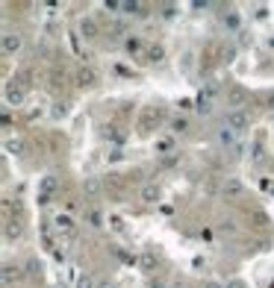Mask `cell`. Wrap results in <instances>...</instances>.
Listing matches in <instances>:
<instances>
[{
    "label": "cell",
    "instance_id": "6da1fadb",
    "mask_svg": "<svg viewBox=\"0 0 274 288\" xmlns=\"http://www.w3.org/2000/svg\"><path fill=\"white\" fill-rule=\"evenodd\" d=\"M248 103V88L242 83H230L227 85V106L230 109H242Z\"/></svg>",
    "mask_w": 274,
    "mask_h": 288
},
{
    "label": "cell",
    "instance_id": "7a4b0ae2",
    "mask_svg": "<svg viewBox=\"0 0 274 288\" xmlns=\"http://www.w3.org/2000/svg\"><path fill=\"white\" fill-rule=\"evenodd\" d=\"M224 124H227L233 133H242V130H248V127H251V118H248L242 109H230V112H227V118H224Z\"/></svg>",
    "mask_w": 274,
    "mask_h": 288
},
{
    "label": "cell",
    "instance_id": "3957f363",
    "mask_svg": "<svg viewBox=\"0 0 274 288\" xmlns=\"http://www.w3.org/2000/svg\"><path fill=\"white\" fill-rule=\"evenodd\" d=\"M21 44H24V38H21L18 33H3V38H0L3 56H15V53L21 50Z\"/></svg>",
    "mask_w": 274,
    "mask_h": 288
},
{
    "label": "cell",
    "instance_id": "277c9868",
    "mask_svg": "<svg viewBox=\"0 0 274 288\" xmlns=\"http://www.w3.org/2000/svg\"><path fill=\"white\" fill-rule=\"evenodd\" d=\"M221 191L230 197V200H236V197H242V194H245V186H242L239 177H227V180H224V186H221Z\"/></svg>",
    "mask_w": 274,
    "mask_h": 288
},
{
    "label": "cell",
    "instance_id": "5b68a950",
    "mask_svg": "<svg viewBox=\"0 0 274 288\" xmlns=\"http://www.w3.org/2000/svg\"><path fill=\"white\" fill-rule=\"evenodd\" d=\"M98 71L88 68V65H83V68L77 71V85H83V88H92V85H98Z\"/></svg>",
    "mask_w": 274,
    "mask_h": 288
},
{
    "label": "cell",
    "instance_id": "8992f818",
    "mask_svg": "<svg viewBox=\"0 0 274 288\" xmlns=\"http://www.w3.org/2000/svg\"><path fill=\"white\" fill-rule=\"evenodd\" d=\"M24 97H27V91H24L21 85H6V103H9V106H21Z\"/></svg>",
    "mask_w": 274,
    "mask_h": 288
},
{
    "label": "cell",
    "instance_id": "52a82bcc",
    "mask_svg": "<svg viewBox=\"0 0 274 288\" xmlns=\"http://www.w3.org/2000/svg\"><path fill=\"white\" fill-rule=\"evenodd\" d=\"M3 233H6V241H18V238L24 236V223L21 220H6Z\"/></svg>",
    "mask_w": 274,
    "mask_h": 288
},
{
    "label": "cell",
    "instance_id": "ba28073f",
    "mask_svg": "<svg viewBox=\"0 0 274 288\" xmlns=\"http://www.w3.org/2000/svg\"><path fill=\"white\" fill-rule=\"evenodd\" d=\"M139 197H142L145 203H156V200H159V186H156V183H145L142 191H139Z\"/></svg>",
    "mask_w": 274,
    "mask_h": 288
},
{
    "label": "cell",
    "instance_id": "9c48e42d",
    "mask_svg": "<svg viewBox=\"0 0 274 288\" xmlns=\"http://www.w3.org/2000/svg\"><path fill=\"white\" fill-rule=\"evenodd\" d=\"M218 144H221V147H236V133H233L227 124L218 130Z\"/></svg>",
    "mask_w": 274,
    "mask_h": 288
},
{
    "label": "cell",
    "instance_id": "30bf717a",
    "mask_svg": "<svg viewBox=\"0 0 274 288\" xmlns=\"http://www.w3.org/2000/svg\"><path fill=\"white\" fill-rule=\"evenodd\" d=\"M101 180H98V177H86V180H83V191H86V197H98V194H101Z\"/></svg>",
    "mask_w": 274,
    "mask_h": 288
},
{
    "label": "cell",
    "instance_id": "8fae6325",
    "mask_svg": "<svg viewBox=\"0 0 274 288\" xmlns=\"http://www.w3.org/2000/svg\"><path fill=\"white\" fill-rule=\"evenodd\" d=\"M3 285H12V282H18L21 279V268H15V265H3Z\"/></svg>",
    "mask_w": 274,
    "mask_h": 288
},
{
    "label": "cell",
    "instance_id": "7c38bea8",
    "mask_svg": "<svg viewBox=\"0 0 274 288\" xmlns=\"http://www.w3.org/2000/svg\"><path fill=\"white\" fill-rule=\"evenodd\" d=\"M195 109H198V115H201V118L212 115V97H206L204 91H201V97H198V103H195Z\"/></svg>",
    "mask_w": 274,
    "mask_h": 288
},
{
    "label": "cell",
    "instance_id": "4fadbf2b",
    "mask_svg": "<svg viewBox=\"0 0 274 288\" xmlns=\"http://www.w3.org/2000/svg\"><path fill=\"white\" fill-rule=\"evenodd\" d=\"M80 33L86 35V38H98V24H95L92 18H83V21H80Z\"/></svg>",
    "mask_w": 274,
    "mask_h": 288
},
{
    "label": "cell",
    "instance_id": "5bb4252c",
    "mask_svg": "<svg viewBox=\"0 0 274 288\" xmlns=\"http://www.w3.org/2000/svg\"><path fill=\"white\" fill-rule=\"evenodd\" d=\"M86 223L88 226H95V229H101L103 226V215L98 212V209H86Z\"/></svg>",
    "mask_w": 274,
    "mask_h": 288
},
{
    "label": "cell",
    "instance_id": "9a60e30c",
    "mask_svg": "<svg viewBox=\"0 0 274 288\" xmlns=\"http://www.w3.org/2000/svg\"><path fill=\"white\" fill-rule=\"evenodd\" d=\"M139 265L145 268V271H156V256L151 250H145V253L139 256Z\"/></svg>",
    "mask_w": 274,
    "mask_h": 288
},
{
    "label": "cell",
    "instance_id": "2e32d148",
    "mask_svg": "<svg viewBox=\"0 0 274 288\" xmlns=\"http://www.w3.org/2000/svg\"><path fill=\"white\" fill-rule=\"evenodd\" d=\"M165 59V47L162 44H151L148 47V62H162Z\"/></svg>",
    "mask_w": 274,
    "mask_h": 288
},
{
    "label": "cell",
    "instance_id": "e0dca14e",
    "mask_svg": "<svg viewBox=\"0 0 274 288\" xmlns=\"http://www.w3.org/2000/svg\"><path fill=\"white\" fill-rule=\"evenodd\" d=\"M38 194H48V197H53V191H56V180L53 177H41V183H38Z\"/></svg>",
    "mask_w": 274,
    "mask_h": 288
},
{
    "label": "cell",
    "instance_id": "ac0fdd59",
    "mask_svg": "<svg viewBox=\"0 0 274 288\" xmlns=\"http://www.w3.org/2000/svg\"><path fill=\"white\" fill-rule=\"evenodd\" d=\"M6 153L24 156V141H21V138H6Z\"/></svg>",
    "mask_w": 274,
    "mask_h": 288
},
{
    "label": "cell",
    "instance_id": "d6986e66",
    "mask_svg": "<svg viewBox=\"0 0 274 288\" xmlns=\"http://www.w3.org/2000/svg\"><path fill=\"white\" fill-rule=\"evenodd\" d=\"M27 276L41 279V262H38V259H30V262H27Z\"/></svg>",
    "mask_w": 274,
    "mask_h": 288
},
{
    "label": "cell",
    "instance_id": "ffe728a7",
    "mask_svg": "<svg viewBox=\"0 0 274 288\" xmlns=\"http://www.w3.org/2000/svg\"><path fill=\"white\" fill-rule=\"evenodd\" d=\"M77 288H98V282H95L92 273H80V276H77Z\"/></svg>",
    "mask_w": 274,
    "mask_h": 288
},
{
    "label": "cell",
    "instance_id": "44dd1931",
    "mask_svg": "<svg viewBox=\"0 0 274 288\" xmlns=\"http://www.w3.org/2000/svg\"><path fill=\"white\" fill-rule=\"evenodd\" d=\"M53 223H56V226H59L62 233H71V229H74V220H71V218H65V215H59V218L53 220Z\"/></svg>",
    "mask_w": 274,
    "mask_h": 288
},
{
    "label": "cell",
    "instance_id": "7402d4cb",
    "mask_svg": "<svg viewBox=\"0 0 274 288\" xmlns=\"http://www.w3.org/2000/svg\"><path fill=\"white\" fill-rule=\"evenodd\" d=\"M121 9H124V15H139L142 3H136V0H133V3H130V0H124V3H121Z\"/></svg>",
    "mask_w": 274,
    "mask_h": 288
},
{
    "label": "cell",
    "instance_id": "603a6c76",
    "mask_svg": "<svg viewBox=\"0 0 274 288\" xmlns=\"http://www.w3.org/2000/svg\"><path fill=\"white\" fill-rule=\"evenodd\" d=\"M171 130H174V133H186V130H189V121L186 118H174L171 121Z\"/></svg>",
    "mask_w": 274,
    "mask_h": 288
},
{
    "label": "cell",
    "instance_id": "cb8c5ba5",
    "mask_svg": "<svg viewBox=\"0 0 274 288\" xmlns=\"http://www.w3.org/2000/svg\"><path fill=\"white\" fill-rule=\"evenodd\" d=\"M224 27H230V30H236V27H239V15H236V12H230V15H224Z\"/></svg>",
    "mask_w": 274,
    "mask_h": 288
},
{
    "label": "cell",
    "instance_id": "d4e9b609",
    "mask_svg": "<svg viewBox=\"0 0 274 288\" xmlns=\"http://www.w3.org/2000/svg\"><path fill=\"white\" fill-rule=\"evenodd\" d=\"M68 115V103H56L53 106V118H65Z\"/></svg>",
    "mask_w": 274,
    "mask_h": 288
},
{
    "label": "cell",
    "instance_id": "484cf974",
    "mask_svg": "<svg viewBox=\"0 0 274 288\" xmlns=\"http://www.w3.org/2000/svg\"><path fill=\"white\" fill-rule=\"evenodd\" d=\"M139 47H142V41H139V38H130V41H127V50H130V53H136Z\"/></svg>",
    "mask_w": 274,
    "mask_h": 288
},
{
    "label": "cell",
    "instance_id": "4316f807",
    "mask_svg": "<svg viewBox=\"0 0 274 288\" xmlns=\"http://www.w3.org/2000/svg\"><path fill=\"white\" fill-rule=\"evenodd\" d=\"M103 6H106V9H109V12H115V9H121V0H106V3H103Z\"/></svg>",
    "mask_w": 274,
    "mask_h": 288
},
{
    "label": "cell",
    "instance_id": "83f0119b",
    "mask_svg": "<svg viewBox=\"0 0 274 288\" xmlns=\"http://www.w3.org/2000/svg\"><path fill=\"white\" fill-rule=\"evenodd\" d=\"M224 288H248V285H245L242 279H230V282H227V285H224Z\"/></svg>",
    "mask_w": 274,
    "mask_h": 288
},
{
    "label": "cell",
    "instance_id": "f1b7e54d",
    "mask_svg": "<svg viewBox=\"0 0 274 288\" xmlns=\"http://www.w3.org/2000/svg\"><path fill=\"white\" fill-rule=\"evenodd\" d=\"M109 223H112V229H118V233H121V229H124V220H121V218H112V220H109Z\"/></svg>",
    "mask_w": 274,
    "mask_h": 288
},
{
    "label": "cell",
    "instance_id": "f546056e",
    "mask_svg": "<svg viewBox=\"0 0 274 288\" xmlns=\"http://www.w3.org/2000/svg\"><path fill=\"white\" fill-rule=\"evenodd\" d=\"M233 229H236V226H233V220H224V223H221V233H233Z\"/></svg>",
    "mask_w": 274,
    "mask_h": 288
},
{
    "label": "cell",
    "instance_id": "4dcf8cb0",
    "mask_svg": "<svg viewBox=\"0 0 274 288\" xmlns=\"http://www.w3.org/2000/svg\"><path fill=\"white\" fill-rule=\"evenodd\" d=\"M204 288H224V285L218 282V279H206V282H204Z\"/></svg>",
    "mask_w": 274,
    "mask_h": 288
},
{
    "label": "cell",
    "instance_id": "1f68e13d",
    "mask_svg": "<svg viewBox=\"0 0 274 288\" xmlns=\"http://www.w3.org/2000/svg\"><path fill=\"white\" fill-rule=\"evenodd\" d=\"M254 220H257V226H265V215H262V212H257V215H254Z\"/></svg>",
    "mask_w": 274,
    "mask_h": 288
},
{
    "label": "cell",
    "instance_id": "d6a6232c",
    "mask_svg": "<svg viewBox=\"0 0 274 288\" xmlns=\"http://www.w3.org/2000/svg\"><path fill=\"white\" fill-rule=\"evenodd\" d=\"M148 288H168V285H165L162 279H151V285H148Z\"/></svg>",
    "mask_w": 274,
    "mask_h": 288
},
{
    "label": "cell",
    "instance_id": "836d02e7",
    "mask_svg": "<svg viewBox=\"0 0 274 288\" xmlns=\"http://www.w3.org/2000/svg\"><path fill=\"white\" fill-rule=\"evenodd\" d=\"M98 288H115V285H112V282H109V279H106V282H101V285H98Z\"/></svg>",
    "mask_w": 274,
    "mask_h": 288
},
{
    "label": "cell",
    "instance_id": "e575fe53",
    "mask_svg": "<svg viewBox=\"0 0 274 288\" xmlns=\"http://www.w3.org/2000/svg\"><path fill=\"white\" fill-rule=\"evenodd\" d=\"M174 288H186V282H183V279H177V282H174Z\"/></svg>",
    "mask_w": 274,
    "mask_h": 288
}]
</instances>
